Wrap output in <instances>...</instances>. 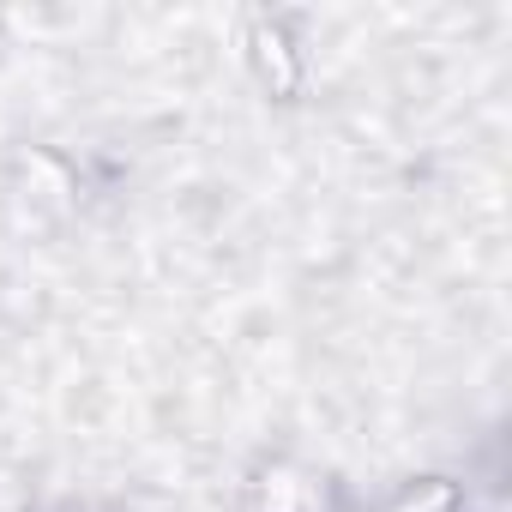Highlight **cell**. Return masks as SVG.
<instances>
[{
	"label": "cell",
	"instance_id": "1",
	"mask_svg": "<svg viewBox=\"0 0 512 512\" xmlns=\"http://www.w3.org/2000/svg\"><path fill=\"white\" fill-rule=\"evenodd\" d=\"M332 476L296 458H266L241 482V512H332Z\"/></svg>",
	"mask_w": 512,
	"mask_h": 512
},
{
	"label": "cell",
	"instance_id": "2",
	"mask_svg": "<svg viewBox=\"0 0 512 512\" xmlns=\"http://www.w3.org/2000/svg\"><path fill=\"white\" fill-rule=\"evenodd\" d=\"M247 67L260 73V85H266L272 97H296V91H302L308 55H302V43L290 37V19L260 13V19L247 25Z\"/></svg>",
	"mask_w": 512,
	"mask_h": 512
}]
</instances>
